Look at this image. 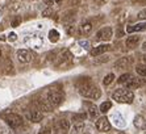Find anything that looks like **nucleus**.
<instances>
[{
    "mask_svg": "<svg viewBox=\"0 0 146 134\" xmlns=\"http://www.w3.org/2000/svg\"><path fill=\"white\" fill-rule=\"evenodd\" d=\"M16 34H15V33H11V34H8V40H9V41H16Z\"/></svg>",
    "mask_w": 146,
    "mask_h": 134,
    "instance_id": "36",
    "label": "nucleus"
},
{
    "mask_svg": "<svg viewBox=\"0 0 146 134\" xmlns=\"http://www.w3.org/2000/svg\"><path fill=\"white\" fill-rule=\"evenodd\" d=\"M143 60H145V62H146V54H145V55H143Z\"/></svg>",
    "mask_w": 146,
    "mask_h": 134,
    "instance_id": "40",
    "label": "nucleus"
},
{
    "mask_svg": "<svg viewBox=\"0 0 146 134\" xmlns=\"http://www.w3.org/2000/svg\"><path fill=\"white\" fill-rule=\"evenodd\" d=\"M145 83H146L145 78H134V76H132L129 80L125 83V86H126V88H129V90H134V88L142 87Z\"/></svg>",
    "mask_w": 146,
    "mask_h": 134,
    "instance_id": "6",
    "label": "nucleus"
},
{
    "mask_svg": "<svg viewBox=\"0 0 146 134\" xmlns=\"http://www.w3.org/2000/svg\"><path fill=\"white\" fill-rule=\"evenodd\" d=\"M55 1H58V3H59V1H62V0H55Z\"/></svg>",
    "mask_w": 146,
    "mask_h": 134,
    "instance_id": "41",
    "label": "nucleus"
},
{
    "mask_svg": "<svg viewBox=\"0 0 146 134\" xmlns=\"http://www.w3.org/2000/svg\"><path fill=\"white\" fill-rule=\"evenodd\" d=\"M142 50H146V41L142 44Z\"/></svg>",
    "mask_w": 146,
    "mask_h": 134,
    "instance_id": "39",
    "label": "nucleus"
},
{
    "mask_svg": "<svg viewBox=\"0 0 146 134\" xmlns=\"http://www.w3.org/2000/svg\"><path fill=\"white\" fill-rule=\"evenodd\" d=\"M112 49V46L108 44H104V45H99V46L94 47L91 50V55L92 57H99V55H102V54L107 53V51H109Z\"/></svg>",
    "mask_w": 146,
    "mask_h": 134,
    "instance_id": "9",
    "label": "nucleus"
},
{
    "mask_svg": "<svg viewBox=\"0 0 146 134\" xmlns=\"http://www.w3.org/2000/svg\"><path fill=\"white\" fill-rule=\"evenodd\" d=\"M46 100L49 101V104L53 108L58 107L63 101V92L58 88H51L48 91V95H46Z\"/></svg>",
    "mask_w": 146,
    "mask_h": 134,
    "instance_id": "3",
    "label": "nucleus"
},
{
    "mask_svg": "<svg viewBox=\"0 0 146 134\" xmlns=\"http://www.w3.org/2000/svg\"><path fill=\"white\" fill-rule=\"evenodd\" d=\"M49 40H50L51 42H57V41L59 40V33H58L55 29H51L50 32H49Z\"/></svg>",
    "mask_w": 146,
    "mask_h": 134,
    "instance_id": "22",
    "label": "nucleus"
},
{
    "mask_svg": "<svg viewBox=\"0 0 146 134\" xmlns=\"http://www.w3.org/2000/svg\"><path fill=\"white\" fill-rule=\"evenodd\" d=\"M137 17H138L139 20H146V8L142 11H139L138 15H137Z\"/></svg>",
    "mask_w": 146,
    "mask_h": 134,
    "instance_id": "28",
    "label": "nucleus"
},
{
    "mask_svg": "<svg viewBox=\"0 0 146 134\" xmlns=\"http://www.w3.org/2000/svg\"><path fill=\"white\" fill-rule=\"evenodd\" d=\"M79 94L84 97L92 99V100H98L102 96V91L95 84H92L88 78H86L79 82Z\"/></svg>",
    "mask_w": 146,
    "mask_h": 134,
    "instance_id": "1",
    "label": "nucleus"
},
{
    "mask_svg": "<svg viewBox=\"0 0 146 134\" xmlns=\"http://www.w3.org/2000/svg\"><path fill=\"white\" fill-rule=\"evenodd\" d=\"M113 118H115L116 126H125V121H124V118H122L121 114L115 113V114H113Z\"/></svg>",
    "mask_w": 146,
    "mask_h": 134,
    "instance_id": "21",
    "label": "nucleus"
},
{
    "mask_svg": "<svg viewBox=\"0 0 146 134\" xmlns=\"http://www.w3.org/2000/svg\"><path fill=\"white\" fill-rule=\"evenodd\" d=\"M79 45L84 49H90V42L88 41H79Z\"/></svg>",
    "mask_w": 146,
    "mask_h": 134,
    "instance_id": "30",
    "label": "nucleus"
},
{
    "mask_svg": "<svg viewBox=\"0 0 146 134\" xmlns=\"http://www.w3.org/2000/svg\"><path fill=\"white\" fill-rule=\"evenodd\" d=\"M109 60V57H106V58H98L95 60V63H104V62H108Z\"/></svg>",
    "mask_w": 146,
    "mask_h": 134,
    "instance_id": "32",
    "label": "nucleus"
},
{
    "mask_svg": "<svg viewBox=\"0 0 146 134\" xmlns=\"http://www.w3.org/2000/svg\"><path fill=\"white\" fill-rule=\"evenodd\" d=\"M96 129L99 131H103V133H107V131L111 130V122L107 117H100L96 121Z\"/></svg>",
    "mask_w": 146,
    "mask_h": 134,
    "instance_id": "7",
    "label": "nucleus"
},
{
    "mask_svg": "<svg viewBox=\"0 0 146 134\" xmlns=\"http://www.w3.org/2000/svg\"><path fill=\"white\" fill-rule=\"evenodd\" d=\"M111 108H112V103H111V101H104V103H102V105L99 107V111L102 112V113H107Z\"/></svg>",
    "mask_w": 146,
    "mask_h": 134,
    "instance_id": "19",
    "label": "nucleus"
},
{
    "mask_svg": "<svg viewBox=\"0 0 146 134\" xmlns=\"http://www.w3.org/2000/svg\"><path fill=\"white\" fill-rule=\"evenodd\" d=\"M0 134H12V133H11V130L9 129H7V127L0 126Z\"/></svg>",
    "mask_w": 146,
    "mask_h": 134,
    "instance_id": "31",
    "label": "nucleus"
},
{
    "mask_svg": "<svg viewBox=\"0 0 146 134\" xmlns=\"http://www.w3.org/2000/svg\"><path fill=\"white\" fill-rule=\"evenodd\" d=\"M133 4H145L146 0H132Z\"/></svg>",
    "mask_w": 146,
    "mask_h": 134,
    "instance_id": "37",
    "label": "nucleus"
},
{
    "mask_svg": "<svg viewBox=\"0 0 146 134\" xmlns=\"http://www.w3.org/2000/svg\"><path fill=\"white\" fill-rule=\"evenodd\" d=\"M37 107L40 108V109H42L44 112H50L51 109H53V107L49 104V101L46 100V99H38L37 100Z\"/></svg>",
    "mask_w": 146,
    "mask_h": 134,
    "instance_id": "13",
    "label": "nucleus"
},
{
    "mask_svg": "<svg viewBox=\"0 0 146 134\" xmlns=\"http://www.w3.org/2000/svg\"><path fill=\"white\" fill-rule=\"evenodd\" d=\"M84 129V124L83 122H76V124L74 125V129H72V133L74 134H76V133H79V131H82Z\"/></svg>",
    "mask_w": 146,
    "mask_h": 134,
    "instance_id": "24",
    "label": "nucleus"
},
{
    "mask_svg": "<svg viewBox=\"0 0 146 134\" xmlns=\"http://www.w3.org/2000/svg\"><path fill=\"white\" fill-rule=\"evenodd\" d=\"M136 71H137V74H138L139 76L146 78V64H142V63L137 64V66H136Z\"/></svg>",
    "mask_w": 146,
    "mask_h": 134,
    "instance_id": "20",
    "label": "nucleus"
},
{
    "mask_svg": "<svg viewBox=\"0 0 146 134\" xmlns=\"http://www.w3.org/2000/svg\"><path fill=\"white\" fill-rule=\"evenodd\" d=\"M4 120H5V122L8 124V126L12 127V129H17V127H20L21 125H23V117L21 116H19V114L16 113H7L5 116H4Z\"/></svg>",
    "mask_w": 146,
    "mask_h": 134,
    "instance_id": "4",
    "label": "nucleus"
},
{
    "mask_svg": "<svg viewBox=\"0 0 146 134\" xmlns=\"http://www.w3.org/2000/svg\"><path fill=\"white\" fill-rule=\"evenodd\" d=\"M133 124H134V126H136L137 129H141V130H145L146 129V120L142 117V116H139V114L134 117Z\"/></svg>",
    "mask_w": 146,
    "mask_h": 134,
    "instance_id": "14",
    "label": "nucleus"
},
{
    "mask_svg": "<svg viewBox=\"0 0 146 134\" xmlns=\"http://www.w3.org/2000/svg\"><path fill=\"white\" fill-rule=\"evenodd\" d=\"M0 58H1V50H0Z\"/></svg>",
    "mask_w": 146,
    "mask_h": 134,
    "instance_id": "42",
    "label": "nucleus"
},
{
    "mask_svg": "<svg viewBox=\"0 0 146 134\" xmlns=\"http://www.w3.org/2000/svg\"><path fill=\"white\" fill-rule=\"evenodd\" d=\"M20 24H21V17H20V16H16L13 20H12V27H13V28L19 27Z\"/></svg>",
    "mask_w": 146,
    "mask_h": 134,
    "instance_id": "27",
    "label": "nucleus"
},
{
    "mask_svg": "<svg viewBox=\"0 0 146 134\" xmlns=\"http://www.w3.org/2000/svg\"><path fill=\"white\" fill-rule=\"evenodd\" d=\"M86 134H87V133H86Z\"/></svg>",
    "mask_w": 146,
    "mask_h": 134,
    "instance_id": "43",
    "label": "nucleus"
},
{
    "mask_svg": "<svg viewBox=\"0 0 146 134\" xmlns=\"http://www.w3.org/2000/svg\"><path fill=\"white\" fill-rule=\"evenodd\" d=\"M113 80H115V75H113V74H108L106 78H104V80H103V84H104V86H109V84L112 83Z\"/></svg>",
    "mask_w": 146,
    "mask_h": 134,
    "instance_id": "25",
    "label": "nucleus"
},
{
    "mask_svg": "<svg viewBox=\"0 0 146 134\" xmlns=\"http://www.w3.org/2000/svg\"><path fill=\"white\" fill-rule=\"evenodd\" d=\"M113 36V30L111 27H104L96 33V40L98 41H109Z\"/></svg>",
    "mask_w": 146,
    "mask_h": 134,
    "instance_id": "5",
    "label": "nucleus"
},
{
    "mask_svg": "<svg viewBox=\"0 0 146 134\" xmlns=\"http://www.w3.org/2000/svg\"><path fill=\"white\" fill-rule=\"evenodd\" d=\"M112 99L117 103H121V104H130L134 100V94L129 88H120V90H116L113 92Z\"/></svg>",
    "mask_w": 146,
    "mask_h": 134,
    "instance_id": "2",
    "label": "nucleus"
},
{
    "mask_svg": "<svg viewBox=\"0 0 146 134\" xmlns=\"http://www.w3.org/2000/svg\"><path fill=\"white\" fill-rule=\"evenodd\" d=\"M146 30V21L145 23H138V24H134V25H128L126 27V32L128 33H136V32H143Z\"/></svg>",
    "mask_w": 146,
    "mask_h": 134,
    "instance_id": "11",
    "label": "nucleus"
},
{
    "mask_svg": "<svg viewBox=\"0 0 146 134\" xmlns=\"http://www.w3.org/2000/svg\"><path fill=\"white\" fill-rule=\"evenodd\" d=\"M122 36H124V30L119 28V29H117V32H116V37L120 38V37H122Z\"/></svg>",
    "mask_w": 146,
    "mask_h": 134,
    "instance_id": "35",
    "label": "nucleus"
},
{
    "mask_svg": "<svg viewBox=\"0 0 146 134\" xmlns=\"http://www.w3.org/2000/svg\"><path fill=\"white\" fill-rule=\"evenodd\" d=\"M88 105V113H90V117L91 118H96L99 116V113H100V111H99V108L96 107L95 104H87Z\"/></svg>",
    "mask_w": 146,
    "mask_h": 134,
    "instance_id": "18",
    "label": "nucleus"
},
{
    "mask_svg": "<svg viewBox=\"0 0 146 134\" xmlns=\"http://www.w3.org/2000/svg\"><path fill=\"white\" fill-rule=\"evenodd\" d=\"M44 3L48 4V5H51V4H53V0H44Z\"/></svg>",
    "mask_w": 146,
    "mask_h": 134,
    "instance_id": "38",
    "label": "nucleus"
},
{
    "mask_svg": "<svg viewBox=\"0 0 146 134\" xmlns=\"http://www.w3.org/2000/svg\"><path fill=\"white\" fill-rule=\"evenodd\" d=\"M87 118V114L86 113H76L72 116V120H74V122H82L83 120H86Z\"/></svg>",
    "mask_w": 146,
    "mask_h": 134,
    "instance_id": "23",
    "label": "nucleus"
},
{
    "mask_svg": "<svg viewBox=\"0 0 146 134\" xmlns=\"http://www.w3.org/2000/svg\"><path fill=\"white\" fill-rule=\"evenodd\" d=\"M17 59L20 60L21 63H29L32 60V54L29 53V50L20 49V50H17Z\"/></svg>",
    "mask_w": 146,
    "mask_h": 134,
    "instance_id": "10",
    "label": "nucleus"
},
{
    "mask_svg": "<svg viewBox=\"0 0 146 134\" xmlns=\"http://www.w3.org/2000/svg\"><path fill=\"white\" fill-rule=\"evenodd\" d=\"M66 32H67L68 34H74V32H75V27L74 25H66Z\"/></svg>",
    "mask_w": 146,
    "mask_h": 134,
    "instance_id": "29",
    "label": "nucleus"
},
{
    "mask_svg": "<svg viewBox=\"0 0 146 134\" xmlns=\"http://www.w3.org/2000/svg\"><path fill=\"white\" fill-rule=\"evenodd\" d=\"M55 129L57 130H62V131H67L70 129V122L68 120H59L55 124Z\"/></svg>",
    "mask_w": 146,
    "mask_h": 134,
    "instance_id": "16",
    "label": "nucleus"
},
{
    "mask_svg": "<svg viewBox=\"0 0 146 134\" xmlns=\"http://www.w3.org/2000/svg\"><path fill=\"white\" fill-rule=\"evenodd\" d=\"M132 63H133L132 57H122V58H120L119 60H116L115 67L119 68V70H121V68H128V67H130Z\"/></svg>",
    "mask_w": 146,
    "mask_h": 134,
    "instance_id": "8",
    "label": "nucleus"
},
{
    "mask_svg": "<svg viewBox=\"0 0 146 134\" xmlns=\"http://www.w3.org/2000/svg\"><path fill=\"white\" fill-rule=\"evenodd\" d=\"M138 44H139V37L138 36H129L125 41L126 47H129V49H134V47H137Z\"/></svg>",
    "mask_w": 146,
    "mask_h": 134,
    "instance_id": "12",
    "label": "nucleus"
},
{
    "mask_svg": "<svg viewBox=\"0 0 146 134\" xmlns=\"http://www.w3.org/2000/svg\"><path fill=\"white\" fill-rule=\"evenodd\" d=\"M130 78H132V75H130V74H122L121 76L119 78V80H117V82H119L120 84H125L126 82L130 79Z\"/></svg>",
    "mask_w": 146,
    "mask_h": 134,
    "instance_id": "26",
    "label": "nucleus"
},
{
    "mask_svg": "<svg viewBox=\"0 0 146 134\" xmlns=\"http://www.w3.org/2000/svg\"><path fill=\"white\" fill-rule=\"evenodd\" d=\"M80 32L82 34H84V36H88L90 33L92 32V24L90 21H86L80 25Z\"/></svg>",
    "mask_w": 146,
    "mask_h": 134,
    "instance_id": "17",
    "label": "nucleus"
},
{
    "mask_svg": "<svg viewBox=\"0 0 146 134\" xmlns=\"http://www.w3.org/2000/svg\"><path fill=\"white\" fill-rule=\"evenodd\" d=\"M40 134H51V130L49 127H45V129H41L40 130Z\"/></svg>",
    "mask_w": 146,
    "mask_h": 134,
    "instance_id": "34",
    "label": "nucleus"
},
{
    "mask_svg": "<svg viewBox=\"0 0 146 134\" xmlns=\"http://www.w3.org/2000/svg\"><path fill=\"white\" fill-rule=\"evenodd\" d=\"M50 15H53V9H50V8H48V9H45L44 12H42V16H45V17L50 16Z\"/></svg>",
    "mask_w": 146,
    "mask_h": 134,
    "instance_id": "33",
    "label": "nucleus"
},
{
    "mask_svg": "<svg viewBox=\"0 0 146 134\" xmlns=\"http://www.w3.org/2000/svg\"><path fill=\"white\" fill-rule=\"evenodd\" d=\"M42 112L40 111H32L28 113V118L32 121V122H40L41 120H42Z\"/></svg>",
    "mask_w": 146,
    "mask_h": 134,
    "instance_id": "15",
    "label": "nucleus"
}]
</instances>
